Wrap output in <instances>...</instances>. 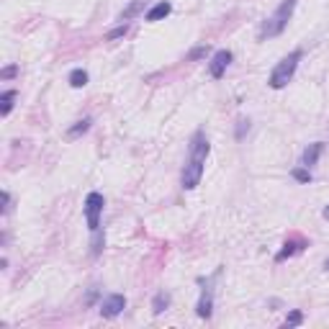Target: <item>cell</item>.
Listing matches in <instances>:
<instances>
[{
	"mask_svg": "<svg viewBox=\"0 0 329 329\" xmlns=\"http://www.w3.org/2000/svg\"><path fill=\"white\" fill-rule=\"evenodd\" d=\"M211 152V144L203 134V129H198L191 139V147H188V162L183 168V175H180V183L186 191H196L201 186V178H203V168H206V157Z\"/></svg>",
	"mask_w": 329,
	"mask_h": 329,
	"instance_id": "obj_1",
	"label": "cell"
},
{
	"mask_svg": "<svg viewBox=\"0 0 329 329\" xmlns=\"http://www.w3.org/2000/svg\"><path fill=\"white\" fill-rule=\"evenodd\" d=\"M301 57H303V52H301V49H293L288 57H283V59H280V62L273 67L268 85H270L273 90H280V88H285V85L293 80V75H296V70H298V62H301Z\"/></svg>",
	"mask_w": 329,
	"mask_h": 329,
	"instance_id": "obj_2",
	"label": "cell"
},
{
	"mask_svg": "<svg viewBox=\"0 0 329 329\" xmlns=\"http://www.w3.org/2000/svg\"><path fill=\"white\" fill-rule=\"evenodd\" d=\"M293 11H296V0H283V3L275 8V13L262 24V29H260V39L280 36V34L285 31V26H288V21H291Z\"/></svg>",
	"mask_w": 329,
	"mask_h": 329,
	"instance_id": "obj_3",
	"label": "cell"
},
{
	"mask_svg": "<svg viewBox=\"0 0 329 329\" xmlns=\"http://www.w3.org/2000/svg\"><path fill=\"white\" fill-rule=\"evenodd\" d=\"M103 206H106L103 193H98V191L88 193L83 211H85V221H88V229H90V232H98V229H100V214H103Z\"/></svg>",
	"mask_w": 329,
	"mask_h": 329,
	"instance_id": "obj_4",
	"label": "cell"
},
{
	"mask_svg": "<svg viewBox=\"0 0 329 329\" xmlns=\"http://www.w3.org/2000/svg\"><path fill=\"white\" fill-rule=\"evenodd\" d=\"M126 309V296L124 293H111V296H106L103 301H100V316L103 319H113V316H118L121 311Z\"/></svg>",
	"mask_w": 329,
	"mask_h": 329,
	"instance_id": "obj_5",
	"label": "cell"
},
{
	"mask_svg": "<svg viewBox=\"0 0 329 329\" xmlns=\"http://www.w3.org/2000/svg\"><path fill=\"white\" fill-rule=\"evenodd\" d=\"M232 52L229 49H219L214 57H211V62H209V72H211V77L214 80H221L224 77V72H227V67L232 65Z\"/></svg>",
	"mask_w": 329,
	"mask_h": 329,
	"instance_id": "obj_6",
	"label": "cell"
},
{
	"mask_svg": "<svg viewBox=\"0 0 329 329\" xmlns=\"http://www.w3.org/2000/svg\"><path fill=\"white\" fill-rule=\"evenodd\" d=\"M321 152H324V141L309 144L303 149V154H301V164H303V168H314V164L319 162V157H321Z\"/></svg>",
	"mask_w": 329,
	"mask_h": 329,
	"instance_id": "obj_7",
	"label": "cell"
},
{
	"mask_svg": "<svg viewBox=\"0 0 329 329\" xmlns=\"http://www.w3.org/2000/svg\"><path fill=\"white\" fill-rule=\"evenodd\" d=\"M170 13H173V6L168 3V0H159L157 6H152V8L147 11V21H152V24H154V21H162V18H168Z\"/></svg>",
	"mask_w": 329,
	"mask_h": 329,
	"instance_id": "obj_8",
	"label": "cell"
},
{
	"mask_svg": "<svg viewBox=\"0 0 329 329\" xmlns=\"http://www.w3.org/2000/svg\"><path fill=\"white\" fill-rule=\"evenodd\" d=\"M196 314H198L201 319H211V314H214V296H211V288H206V291H203V296L198 298Z\"/></svg>",
	"mask_w": 329,
	"mask_h": 329,
	"instance_id": "obj_9",
	"label": "cell"
},
{
	"mask_svg": "<svg viewBox=\"0 0 329 329\" xmlns=\"http://www.w3.org/2000/svg\"><path fill=\"white\" fill-rule=\"evenodd\" d=\"M306 247V242H298V239H288L285 244H283V250L275 255V262H283V260H288V257H293L296 252H301Z\"/></svg>",
	"mask_w": 329,
	"mask_h": 329,
	"instance_id": "obj_10",
	"label": "cell"
},
{
	"mask_svg": "<svg viewBox=\"0 0 329 329\" xmlns=\"http://www.w3.org/2000/svg\"><path fill=\"white\" fill-rule=\"evenodd\" d=\"M141 11H144V0H131V3H129V6L121 11L118 21H121V24H126V21H131L134 16H139Z\"/></svg>",
	"mask_w": 329,
	"mask_h": 329,
	"instance_id": "obj_11",
	"label": "cell"
},
{
	"mask_svg": "<svg viewBox=\"0 0 329 329\" xmlns=\"http://www.w3.org/2000/svg\"><path fill=\"white\" fill-rule=\"evenodd\" d=\"M16 90H6L3 95H0V116H8L13 111V100H16Z\"/></svg>",
	"mask_w": 329,
	"mask_h": 329,
	"instance_id": "obj_12",
	"label": "cell"
},
{
	"mask_svg": "<svg viewBox=\"0 0 329 329\" xmlns=\"http://www.w3.org/2000/svg\"><path fill=\"white\" fill-rule=\"evenodd\" d=\"M168 306H170V293H164V291L154 293V298H152V311L154 314H162Z\"/></svg>",
	"mask_w": 329,
	"mask_h": 329,
	"instance_id": "obj_13",
	"label": "cell"
},
{
	"mask_svg": "<svg viewBox=\"0 0 329 329\" xmlns=\"http://www.w3.org/2000/svg\"><path fill=\"white\" fill-rule=\"evenodd\" d=\"M70 85H72V88H85V85H88V72H85L83 67L72 70V72H70Z\"/></svg>",
	"mask_w": 329,
	"mask_h": 329,
	"instance_id": "obj_14",
	"label": "cell"
},
{
	"mask_svg": "<svg viewBox=\"0 0 329 329\" xmlns=\"http://www.w3.org/2000/svg\"><path fill=\"white\" fill-rule=\"evenodd\" d=\"M211 54V47L209 44H201V47H193L191 52H188V59L191 62H198V59H203V57H209Z\"/></svg>",
	"mask_w": 329,
	"mask_h": 329,
	"instance_id": "obj_15",
	"label": "cell"
},
{
	"mask_svg": "<svg viewBox=\"0 0 329 329\" xmlns=\"http://www.w3.org/2000/svg\"><path fill=\"white\" fill-rule=\"evenodd\" d=\"M103 247H106V237H103L100 229H98V232H93V250H90V255L98 257V255L103 252Z\"/></svg>",
	"mask_w": 329,
	"mask_h": 329,
	"instance_id": "obj_16",
	"label": "cell"
},
{
	"mask_svg": "<svg viewBox=\"0 0 329 329\" xmlns=\"http://www.w3.org/2000/svg\"><path fill=\"white\" fill-rule=\"evenodd\" d=\"M129 34V24H121V26H116V29H111L108 34H106V42H116V39H124Z\"/></svg>",
	"mask_w": 329,
	"mask_h": 329,
	"instance_id": "obj_17",
	"label": "cell"
},
{
	"mask_svg": "<svg viewBox=\"0 0 329 329\" xmlns=\"http://www.w3.org/2000/svg\"><path fill=\"white\" fill-rule=\"evenodd\" d=\"M90 124H93L90 118H83V121H77L75 126H70V131H67V134H70V136L75 139V136H80V134H85V131L90 129Z\"/></svg>",
	"mask_w": 329,
	"mask_h": 329,
	"instance_id": "obj_18",
	"label": "cell"
},
{
	"mask_svg": "<svg viewBox=\"0 0 329 329\" xmlns=\"http://www.w3.org/2000/svg\"><path fill=\"white\" fill-rule=\"evenodd\" d=\"M293 180H298V183H311V173H309V168H303V164H301V168H293Z\"/></svg>",
	"mask_w": 329,
	"mask_h": 329,
	"instance_id": "obj_19",
	"label": "cell"
},
{
	"mask_svg": "<svg viewBox=\"0 0 329 329\" xmlns=\"http://www.w3.org/2000/svg\"><path fill=\"white\" fill-rule=\"evenodd\" d=\"M16 75H18V67L16 65H8V67L0 70V80H13Z\"/></svg>",
	"mask_w": 329,
	"mask_h": 329,
	"instance_id": "obj_20",
	"label": "cell"
},
{
	"mask_svg": "<svg viewBox=\"0 0 329 329\" xmlns=\"http://www.w3.org/2000/svg\"><path fill=\"white\" fill-rule=\"evenodd\" d=\"M301 321H303V314L301 311H291L288 319H285V326H298Z\"/></svg>",
	"mask_w": 329,
	"mask_h": 329,
	"instance_id": "obj_21",
	"label": "cell"
},
{
	"mask_svg": "<svg viewBox=\"0 0 329 329\" xmlns=\"http://www.w3.org/2000/svg\"><path fill=\"white\" fill-rule=\"evenodd\" d=\"M250 131V121L247 118H242L239 124H237V139H244V134Z\"/></svg>",
	"mask_w": 329,
	"mask_h": 329,
	"instance_id": "obj_22",
	"label": "cell"
},
{
	"mask_svg": "<svg viewBox=\"0 0 329 329\" xmlns=\"http://www.w3.org/2000/svg\"><path fill=\"white\" fill-rule=\"evenodd\" d=\"M8 203H11V196L3 193V211H8Z\"/></svg>",
	"mask_w": 329,
	"mask_h": 329,
	"instance_id": "obj_23",
	"label": "cell"
},
{
	"mask_svg": "<svg viewBox=\"0 0 329 329\" xmlns=\"http://www.w3.org/2000/svg\"><path fill=\"white\" fill-rule=\"evenodd\" d=\"M324 219H329V206H326V209H324Z\"/></svg>",
	"mask_w": 329,
	"mask_h": 329,
	"instance_id": "obj_24",
	"label": "cell"
},
{
	"mask_svg": "<svg viewBox=\"0 0 329 329\" xmlns=\"http://www.w3.org/2000/svg\"><path fill=\"white\" fill-rule=\"evenodd\" d=\"M326 270H329V260H326Z\"/></svg>",
	"mask_w": 329,
	"mask_h": 329,
	"instance_id": "obj_25",
	"label": "cell"
}]
</instances>
